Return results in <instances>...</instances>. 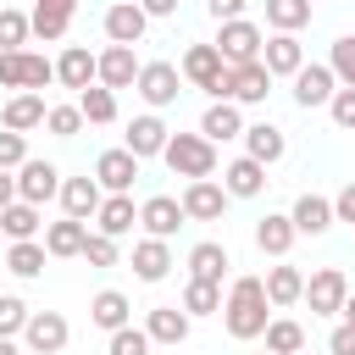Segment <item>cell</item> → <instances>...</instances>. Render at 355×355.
I'll return each mask as SVG.
<instances>
[{"label": "cell", "instance_id": "obj_35", "mask_svg": "<svg viewBox=\"0 0 355 355\" xmlns=\"http://www.w3.org/2000/svg\"><path fill=\"white\" fill-rule=\"evenodd\" d=\"M0 233H11V239H33V233H39V205L11 200V205L0 211Z\"/></svg>", "mask_w": 355, "mask_h": 355}, {"label": "cell", "instance_id": "obj_54", "mask_svg": "<svg viewBox=\"0 0 355 355\" xmlns=\"http://www.w3.org/2000/svg\"><path fill=\"white\" fill-rule=\"evenodd\" d=\"M17 200V178H6V166H0V211Z\"/></svg>", "mask_w": 355, "mask_h": 355}, {"label": "cell", "instance_id": "obj_53", "mask_svg": "<svg viewBox=\"0 0 355 355\" xmlns=\"http://www.w3.org/2000/svg\"><path fill=\"white\" fill-rule=\"evenodd\" d=\"M139 11H144V17H172L178 0H139Z\"/></svg>", "mask_w": 355, "mask_h": 355}, {"label": "cell", "instance_id": "obj_28", "mask_svg": "<svg viewBox=\"0 0 355 355\" xmlns=\"http://www.w3.org/2000/svg\"><path fill=\"white\" fill-rule=\"evenodd\" d=\"M255 244H261V255H288V244H294V216H261V222H255Z\"/></svg>", "mask_w": 355, "mask_h": 355}, {"label": "cell", "instance_id": "obj_50", "mask_svg": "<svg viewBox=\"0 0 355 355\" xmlns=\"http://www.w3.org/2000/svg\"><path fill=\"white\" fill-rule=\"evenodd\" d=\"M333 222H355V183L338 189V200H333Z\"/></svg>", "mask_w": 355, "mask_h": 355}, {"label": "cell", "instance_id": "obj_57", "mask_svg": "<svg viewBox=\"0 0 355 355\" xmlns=\"http://www.w3.org/2000/svg\"><path fill=\"white\" fill-rule=\"evenodd\" d=\"M55 6H67V11H72V6H78V0H55Z\"/></svg>", "mask_w": 355, "mask_h": 355}, {"label": "cell", "instance_id": "obj_5", "mask_svg": "<svg viewBox=\"0 0 355 355\" xmlns=\"http://www.w3.org/2000/svg\"><path fill=\"white\" fill-rule=\"evenodd\" d=\"M183 216H194V222H216L222 211H227V189L222 183H211V178H189V189H183Z\"/></svg>", "mask_w": 355, "mask_h": 355}, {"label": "cell", "instance_id": "obj_40", "mask_svg": "<svg viewBox=\"0 0 355 355\" xmlns=\"http://www.w3.org/2000/svg\"><path fill=\"white\" fill-rule=\"evenodd\" d=\"M333 78L344 83V89H355V33H344V39H333Z\"/></svg>", "mask_w": 355, "mask_h": 355}, {"label": "cell", "instance_id": "obj_13", "mask_svg": "<svg viewBox=\"0 0 355 355\" xmlns=\"http://www.w3.org/2000/svg\"><path fill=\"white\" fill-rule=\"evenodd\" d=\"M139 94L150 100V105H172L178 100V67L172 61H150V67H139Z\"/></svg>", "mask_w": 355, "mask_h": 355}, {"label": "cell", "instance_id": "obj_26", "mask_svg": "<svg viewBox=\"0 0 355 355\" xmlns=\"http://www.w3.org/2000/svg\"><path fill=\"white\" fill-rule=\"evenodd\" d=\"M94 222H100V233H105V239H122V233L139 222V211H133V200H128V194H111V200H100Z\"/></svg>", "mask_w": 355, "mask_h": 355}, {"label": "cell", "instance_id": "obj_21", "mask_svg": "<svg viewBox=\"0 0 355 355\" xmlns=\"http://www.w3.org/2000/svg\"><path fill=\"white\" fill-rule=\"evenodd\" d=\"M133 272H139L144 283H161V277L172 272V250H166V239H144V244H133Z\"/></svg>", "mask_w": 355, "mask_h": 355}, {"label": "cell", "instance_id": "obj_46", "mask_svg": "<svg viewBox=\"0 0 355 355\" xmlns=\"http://www.w3.org/2000/svg\"><path fill=\"white\" fill-rule=\"evenodd\" d=\"M150 349V333H139V327H116L111 333V355H144Z\"/></svg>", "mask_w": 355, "mask_h": 355}, {"label": "cell", "instance_id": "obj_55", "mask_svg": "<svg viewBox=\"0 0 355 355\" xmlns=\"http://www.w3.org/2000/svg\"><path fill=\"white\" fill-rule=\"evenodd\" d=\"M338 311H344V322L355 327V294H344V305H338Z\"/></svg>", "mask_w": 355, "mask_h": 355}, {"label": "cell", "instance_id": "obj_15", "mask_svg": "<svg viewBox=\"0 0 355 355\" xmlns=\"http://www.w3.org/2000/svg\"><path fill=\"white\" fill-rule=\"evenodd\" d=\"M333 83H338L333 67H300V72H294V100H300L305 111H311V105H327V100H333Z\"/></svg>", "mask_w": 355, "mask_h": 355}, {"label": "cell", "instance_id": "obj_24", "mask_svg": "<svg viewBox=\"0 0 355 355\" xmlns=\"http://www.w3.org/2000/svg\"><path fill=\"white\" fill-rule=\"evenodd\" d=\"M244 144H250V161H261V166H272V161L288 150L283 128H272V122H255V128H244Z\"/></svg>", "mask_w": 355, "mask_h": 355}, {"label": "cell", "instance_id": "obj_42", "mask_svg": "<svg viewBox=\"0 0 355 355\" xmlns=\"http://www.w3.org/2000/svg\"><path fill=\"white\" fill-rule=\"evenodd\" d=\"M44 128H50L55 139H72V133L83 128V111H78V105H50V111H44Z\"/></svg>", "mask_w": 355, "mask_h": 355}, {"label": "cell", "instance_id": "obj_49", "mask_svg": "<svg viewBox=\"0 0 355 355\" xmlns=\"http://www.w3.org/2000/svg\"><path fill=\"white\" fill-rule=\"evenodd\" d=\"M327 105H333V122L338 128H355V89H338Z\"/></svg>", "mask_w": 355, "mask_h": 355}, {"label": "cell", "instance_id": "obj_1", "mask_svg": "<svg viewBox=\"0 0 355 355\" xmlns=\"http://www.w3.org/2000/svg\"><path fill=\"white\" fill-rule=\"evenodd\" d=\"M266 305H272L266 300V283L261 277H239L233 294H227V305H222L227 311V333L233 338H261L266 333Z\"/></svg>", "mask_w": 355, "mask_h": 355}, {"label": "cell", "instance_id": "obj_20", "mask_svg": "<svg viewBox=\"0 0 355 355\" xmlns=\"http://www.w3.org/2000/svg\"><path fill=\"white\" fill-rule=\"evenodd\" d=\"M333 227V200H322V194H300L294 200V233H327Z\"/></svg>", "mask_w": 355, "mask_h": 355}, {"label": "cell", "instance_id": "obj_6", "mask_svg": "<svg viewBox=\"0 0 355 355\" xmlns=\"http://www.w3.org/2000/svg\"><path fill=\"white\" fill-rule=\"evenodd\" d=\"M50 194H61V172H55L50 161H22V166H17V200L44 205Z\"/></svg>", "mask_w": 355, "mask_h": 355}, {"label": "cell", "instance_id": "obj_14", "mask_svg": "<svg viewBox=\"0 0 355 355\" xmlns=\"http://www.w3.org/2000/svg\"><path fill=\"white\" fill-rule=\"evenodd\" d=\"M261 67H266L272 78H294V72L305 67V50H300V39H294V33H277V39H266V55H261Z\"/></svg>", "mask_w": 355, "mask_h": 355}, {"label": "cell", "instance_id": "obj_34", "mask_svg": "<svg viewBox=\"0 0 355 355\" xmlns=\"http://www.w3.org/2000/svg\"><path fill=\"white\" fill-rule=\"evenodd\" d=\"M28 28H33L39 39H61V33L72 28V11H67V6H55V0H39V6H33V17H28Z\"/></svg>", "mask_w": 355, "mask_h": 355}, {"label": "cell", "instance_id": "obj_7", "mask_svg": "<svg viewBox=\"0 0 355 355\" xmlns=\"http://www.w3.org/2000/svg\"><path fill=\"white\" fill-rule=\"evenodd\" d=\"M344 294H349L344 272H338V266H322V272L305 283V294H300V300H311V316H333V311L344 305Z\"/></svg>", "mask_w": 355, "mask_h": 355}, {"label": "cell", "instance_id": "obj_9", "mask_svg": "<svg viewBox=\"0 0 355 355\" xmlns=\"http://www.w3.org/2000/svg\"><path fill=\"white\" fill-rule=\"evenodd\" d=\"M28 349L33 355H61L67 349V316L61 311H39V316H28Z\"/></svg>", "mask_w": 355, "mask_h": 355}, {"label": "cell", "instance_id": "obj_44", "mask_svg": "<svg viewBox=\"0 0 355 355\" xmlns=\"http://www.w3.org/2000/svg\"><path fill=\"white\" fill-rule=\"evenodd\" d=\"M50 78H55V67H50L44 55H28V50H22V89H33V94H39Z\"/></svg>", "mask_w": 355, "mask_h": 355}, {"label": "cell", "instance_id": "obj_38", "mask_svg": "<svg viewBox=\"0 0 355 355\" xmlns=\"http://www.w3.org/2000/svg\"><path fill=\"white\" fill-rule=\"evenodd\" d=\"M266 349H272V355H300V349H305V327L288 322V316H283V322H266Z\"/></svg>", "mask_w": 355, "mask_h": 355}, {"label": "cell", "instance_id": "obj_56", "mask_svg": "<svg viewBox=\"0 0 355 355\" xmlns=\"http://www.w3.org/2000/svg\"><path fill=\"white\" fill-rule=\"evenodd\" d=\"M0 355H22V349H17V344H11V338H0Z\"/></svg>", "mask_w": 355, "mask_h": 355}, {"label": "cell", "instance_id": "obj_45", "mask_svg": "<svg viewBox=\"0 0 355 355\" xmlns=\"http://www.w3.org/2000/svg\"><path fill=\"white\" fill-rule=\"evenodd\" d=\"M83 261H89V266H116V239L89 233V239H83Z\"/></svg>", "mask_w": 355, "mask_h": 355}, {"label": "cell", "instance_id": "obj_52", "mask_svg": "<svg viewBox=\"0 0 355 355\" xmlns=\"http://www.w3.org/2000/svg\"><path fill=\"white\" fill-rule=\"evenodd\" d=\"M239 11H244V0H211V17H216V22H233Z\"/></svg>", "mask_w": 355, "mask_h": 355}, {"label": "cell", "instance_id": "obj_51", "mask_svg": "<svg viewBox=\"0 0 355 355\" xmlns=\"http://www.w3.org/2000/svg\"><path fill=\"white\" fill-rule=\"evenodd\" d=\"M327 349H333V355H355V327L344 322V327H338V333L327 338Z\"/></svg>", "mask_w": 355, "mask_h": 355}, {"label": "cell", "instance_id": "obj_32", "mask_svg": "<svg viewBox=\"0 0 355 355\" xmlns=\"http://www.w3.org/2000/svg\"><path fill=\"white\" fill-rule=\"evenodd\" d=\"M261 283H266V300H272V305H294V300L305 294V277H300V266H272Z\"/></svg>", "mask_w": 355, "mask_h": 355}, {"label": "cell", "instance_id": "obj_48", "mask_svg": "<svg viewBox=\"0 0 355 355\" xmlns=\"http://www.w3.org/2000/svg\"><path fill=\"white\" fill-rule=\"evenodd\" d=\"M0 89H22V50H0Z\"/></svg>", "mask_w": 355, "mask_h": 355}, {"label": "cell", "instance_id": "obj_37", "mask_svg": "<svg viewBox=\"0 0 355 355\" xmlns=\"http://www.w3.org/2000/svg\"><path fill=\"white\" fill-rule=\"evenodd\" d=\"M44 255H50L44 244H33V239H17V244H11V255H6V266H11L17 277H39V272H44Z\"/></svg>", "mask_w": 355, "mask_h": 355}, {"label": "cell", "instance_id": "obj_4", "mask_svg": "<svg viewBox=\"0 0 355 355\" xmlns=\"http://www.w3.org/2000/svg\"><path fill=\"white\" fill-rule=\"evenodd\" d=\"M266 89H272V72H266L261 61H244V67H227V83H222V100H239V105H255V100H266Z\"/></svg>", "mask_w": 355, "mask_h": 355}, {"label": "cell", "instance_id": "obj_41", "mask_svg": "<svg viewBox=\"0 0 355 355\" xmlns=\"http://www.w3.org/2000/svg\"><path fill=\"white\" fill-rule=\"evenodd\" d=\"M33 28H28V17L22 11H11V6H0V50H22V39H28Z\"/></svg>", "mask_w": 355, "mask_h": 355}, {"label": "cell", "instance_id": "obj_18", "mask_svg": "<svg viewBox=\"0 0 355 355\" xmlns=\"http://www.w3.org/2000/svg\"><path fill=\"white\" fill-rule=\"evenodd\" d=\"M0 122H6L11 133H28V128H39V122H44V94H33V89L11 94V100H6V111H0Z\"/></svg>", "mask_w": 355, "mask_h": 355}, {"label": "cell", "instance_id": "obj_3", "mask_svg": "<svg viewBox=\"0 0 355 355\" xmlns=\"http://www.w3.org/2000/svg\"><path fill=\"white\" fill-rule=\"evenodd\" d=\"M261 28L255 22H244V17H233V22H222V39H216V50H222V61L227 67H244V61H261Z\"/></svg>", "mask_w": 355, "mask_h": 355}, {"label": "cell", "instance_id": "obj_12", "mask_svg": "<svg viewBox=\"0 0 355 355\" xmlns=\"http://www.w3.org/2000/svg\"><path fill=\"white\" fill-rule=\"evenodd\" d=\"M222 72H227V61H222V50H216V44H194V50L183 55V78H189L194 89H205V94L216 89V78H222Z\"/></svg>", "mask_w": 355, "mask_h": 355}, {"label": "cell", "instance_id": "obj_39", "mask_svg": "<svg viewBox=\"0 0 355 355\" xmlns=\"http://www.w3.org/2000/svg\"><path fill=\"white\" fill-rule=\"evenodd\" d=\"M183 311H189V316H211V311H222V288L189 277V288H183Z\"/></svg>", "mask_w": 355, "mask_h": 355}, {"label": "cell", "instance_id": "obj_22", "mask_svg": "<svg viewBox=\"0 0 355 355\" xmlns=\"http://www.w3.org/2000/svg\"><path fill=\"white\" fill-rule=\"evenodd\" d=\"M144 333H150V344H183V338H189V311H178V305H155Z\"/></svg>", "mask_w": 355, "mask_h": 355}, {"label": "cell", "instance_id": "obj_16", "mask_svg": "<svg viewBox=\"0 0 355 355\" xmlns=\"http://www.w3.org/2000/svg\"><path fill=\"white\" fill-rule=\"evenodd\" d=\"M222 189H227L233 200H255V194L266 189V166H261V161H250V155H239V161L222 172Z\"/></svg>", "mask_w": 355, "mask_h": 355}, {"label": "cell", "instance_id": "obj_10", "mask_svg": "<svg viewBox=\"0 0 355 355\" xmlns=\"http://www.w3.org/2000/svg\"><path fill=\"white\" fill-rule=\"evenodd\" d=\"M139 222H144L150 239H172V233L183 227V205H178L172 194H150V200L139 205Z\"/></svg>", "mask_w": 355, "mask_h": 355}, {"label": "cell", "instance_id": "obj_47", "mask_svg": "<svg viewBox=\"0 0 355 355\" xmlns=\"http://www.w3.org/2000/svg\"><path fill=\"white\" fill-rule=\"evenodd\" d=\"M22 161H28V144H22V133L6 128V133H0V166L11 172V166H22Z\"/></svg>", "mask_w": 355, "mask_h": 355}, {"label": "cell", "instance_id": "obj_8", "mask_svg": "<svg viewBox=\"0 0 355 355\" xmlns=\"http://www.w3.org/2000/svg\"><path fill=\"white\" fill-rule=\"evenodd\" d=\"M133 178H139V155H133V150H105V155L94 161V183L111 189V194H128Z\"/></svg>", "mask_w": 355, "mask_h": 355}, {"label": "cell", "instance_id": "obj_29", "mask_svg": "<svg viewBox=\"0 0 355 355\" xmlns=\"http://www.w3.org/2000/svg\"><path fill=\"white\" fill-rule=\"evenodd\" d=\"M78 111H83V122H116V89H105V83L78 89Z\"/></svg>", "mask_w": 355, "mask_h": 355}, {"label": "cell", "instance_id": "obj_30", "mask_svg": "<svg viewBox=\"0 0 355 355\" xmlns=\"http://www.w3.org/2000/svg\"><path fill=\"white\" fill-rule=\"evenodd\" d=\"M83 239H89V227H83L78 216H67V222H50L44 250H50V255H83Z\"/></svg>", "mask_w": 355, "mask_h": 355}, {"label": "cell", "instance_id": "obj_17", "mask_svg": "<svg viewBox=\"0 0 355 355\" xmlns=\"http://www.w3.org/2000/svg\"><path fill=\"white\" fill-rule=\"evenodd\" d=\"M144 22H150V17H144L133 0H122V6L105 11V33H111V44H139V39H144Z\"/></svg>", "mask_w": 355, "mask_h": 355}, {"label": "cell", "instance_id": "obj_33", "mask_svg": "<svg viewBox=\"0 0 355 355\" xmlns=\"http://www.w3.org/2000/svg\"><path fill=\"white\" fill-rule=\"evenodd\" d=\"M89 316H94V327H105V333L128 327V294H116V288H100V294H94V305H89Z\"/></svg>", "mask_w": 355, "mask_h": 355}, {"label": "cell", "instance_id": "obj_36", "mask_svg": "<svg viewBox=\"0 0 355 355\" xmlns=\"http://www.w3.org/2000/svg\"><path fill=\"white\" fill-rule=\"evenodd\" d=\"M266 22L277 33H294V28L311 22V0H266Z\"/></svg>", "mask_w": 355, "mask_h": 355}, {"label": "cell", "instance_id": "obj_23", "mask_svg": "<svg viewBox=\"0 0 355 355\" xmlns=\"http://www.w3.org/2000/svg\"><path fill=\"white\" fill-rule=\"evenodd\" d=\"M200 133H205L211 144H216V139H239V133H244V116H239V105H233V100H216V105L200 116Z\"/></svg>", "mask_w": 355, "mask_h": 355}, {"label": "cell", "instance_id": "obj_27", "mask_svg": "<svg viewBox=\"0 0 355 355\" xmlns=\"http://www.w3.org/2000/svg\"><path fill=\"white\" fill-rule=\"evenodd\" d=\"M55 78H61L67 89H89V83H94V55H89L83 44H67V55L55 61Z\"/></svg>", "mask_w": 355, "mask_h": 355}, {"label": "cell", "instance_id": "obj_2", "mask_svg": "<svg viewBox=\"0 0 355 355\" xmlns=\"http://www.w3.org/2000/svg\"><path fill=\"white\" fill-rule=\"evenodd\" d=\"M166 166L178 172V178H211L216 172V144L205 139V133H166Z\"/></svg>", "mask_w": 355, "mask_h": 355}, {"label": "cell", "instance_id": "obj_31", "mask_svg": "<svg viewBox=\"0 0 355 355\" xmlns=\"http://www.w3.org/2000/svg\"><path fill=\"white\" fill-rule=\"evenodd\" d=\"M189 272H194L200 283H222V272H227V250L211 244V239L194 244V250H189Z\"/></svg>", "mask_w": 355, "mask_h": 355}, {"label": "cell", "instance_id": "obj_11", "mask_svg": "<svg viewBox=\"0 0 355 355\" xmlns=\"http://www.w3.org/2000/svg\"><path fill=\"white\" fill-rule=\"evenodd\" d=\"M94 78L105 89H128L139 78V61H133V44H111L105 55H94Z\"/></svg>", "mask_w": 355, "mask_h": 355}, {"label": "cell", "instance_id": "obj_58", "mask_svg": "<svg viewBox=\"0 0 355 355\" xmlns=\"http://www.w3.org/2000/svg\"><path fill=\"white\" fill-rule=\"evenodd\" d=\"M266 355H272V349H266Z\"/></svg>", "mask_w": 355, "mask_h": 355}, {"label": "cell", "instance_id": "obj_25", "mask_svg": "<svg viewBox=\"0 0 355 355\" xmlns=\"http://www.w3.org/2000/svg\"><path fill=\"white\" fill-rule=\"evenodd\" d=\"M61 205H67V216H78V222L94 216V211H100V183H94V178H67V183H61Z\"/></svg>", "mask_w": 355, "mask_h": 355}, {"label": "cell", "instance_id": "obj_19", "mask_svg": "<svg viewBox=\"0 0 355 355\" xmlns=\"http://www.w3.org/2000/svg\"><path fill=\"white\" fill-rule=\"evenodd\" d=\"M122 150H133L139 161H144V155H161V150H166V122H161V116H133Z\"/></svg>", "mask_w": 355, "mask_h": 355}, {"label": "cell", "instance_id": "obj_43", "mask_svg": "<svg viewBox=\"0 0 355 355\" xmlns=\"http://www.w3.org/2000/svg\"><path fill=\"white\" fill-rule=\"evenodd\" d=\"M28 327V305L17 300V294H0V338H11V333H22Z\"/></svg>", "mask_w": 355, "mask_h": 355}]
</instances>
